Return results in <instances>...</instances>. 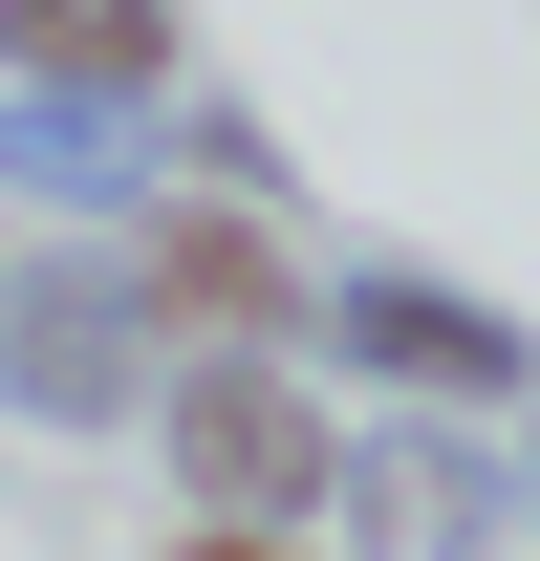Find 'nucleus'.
<instances>
[{
	"label": "nucleus",
	"mask_w": 540,
	"mask_h": 561,
	"mask_svg": "<svg viewBox=\"0 0 540 561\" xmlns=\"http://www.w3.org/2000/svg\"><path fill=\"white\" fill-rule=\"evenodd\" d=\"M173 454H195V496H216V518H281V496H325V476H346V432L303 411V389H260V367L173 389Z\"/></svg>",
	"instance_id": "nucleus-1"
},
{
	"label": "nucleus",
	"mask_w": 540,
	"mask_h": 561,
	"mask_svg": "<svg viewBox=\"0 0 540 561\" xmlns=\"http://www.w3.org/2000/svg\"><path fill=\"white\" fill-rule=\"evenodd\" d=\"M131 302H151V324H195V346H281V324H303V280H281L260 216H151Z\"/></svg>",
	"instance_id": "nucleus-2"
},
{
	"label": "nucleus",
	"mask_w": 540,
	"mask_h": 561,
	"mask_svg": "<svg viewBox=\"0 0 540 561\" xmlns=\"http://www.w3.org/2000/svg\"><path fill=\"white\" fill-rule=\"evenodd\" d=\"M0 44L44 87H173V0H0Z\"/></svg>",
	"instance_id": "nucleus-3"
},
{
	"label": "nucleus",
	"mask_w": 540,
	"mask_h": 561,
	"mask_svg": "<svg viewBox=\"0 0 540 561\" xmlns=\"http://www.w3.org/2000/svg\"><path fill=\"white\" fill-rule=\"evenodd\" d=\"M22 389H44V411H109V389H131V280H44V302H22Z\"/></svg>",
	"instance_id": "nucleus-4"
},
{
	"label": "nucleus",
	"mask_w": 540,
	"mask_h": 561,
	"mask_svg": "<svg viewBox=\"0 0 540 561\" xmlns=\"http://www.w3.org/2000/svg\"><path fill=\"white\" fill-rule=\"evenodd\" d=\"M346 346H368V367H432V389H519V346H497L475 302H410V280H346Z\"/></svg>",
	"instance_id": "nucleus-5"
},
{
	"label": "nucleus",
	"mask_w": 540,
	"mask_h": 561,
	"mask_svg": "<svg viewBox=\"0 0 540 561\" xmlns=\"http://www.w3.org/2000/svg\"><path fill=\"white\" fill-rule=\"evenodd\" d=\"M368 518H390L410 561H475V476H454V454H432V432H410L390 476H368Z\"/></svg>",
	"instance_id": "nucleus-6"
},
{
	"label": "nucleus",
	"mask_w": 540,
	"mask_h": 561,
	"mask_svg": "<svg viewBox=\"0 0 540 561\" xmlns=\"http://www.w3.org/2000/svg\"><path fill=\"white\" fill-rule=\"evenodd\" d=\"M216 561H281V540H216Z\"/></svg>",
	"instance_id": "nucleus-7"
}]
</instances>
